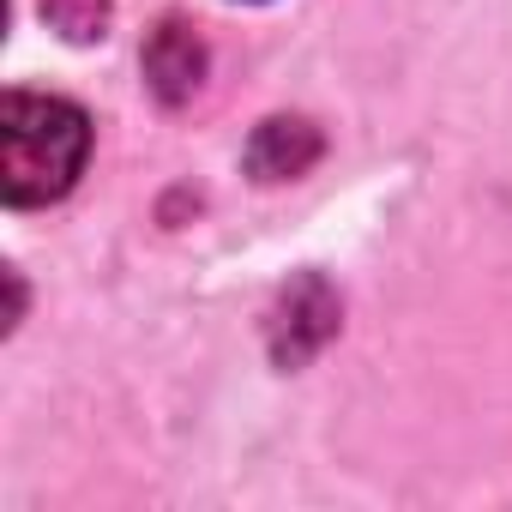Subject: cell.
<instances>
[{
	"label": "cell",
	"mask_w": 512,
	"mask_h": 512,
	"mask_svg": "<svg viewBox=\"0 0 512 512\" xmlns=\"http://www.w3.org/2000/svg\"><path fill=\"white\" fill-rule=\"evenodd\" d=\"M91 157V121L67 97L13 91L0 109V187L13 205H49L73 193Z\"/></svg>",
	"instance_id": "1"
},
{
	"label": "cell",
	"mask_w": 512,
	"mask_h": 512,
	"mask_svg": "<svg viewBox=\"0 0 512 512\" xmlns=\"http://www.w3.org/2000/svg\"><path fill=\"white\" fill-rule=\"evenodd\" d=\"M145 79H151L157 103H169V109L199 91V79H205V43H199V31L187 19H163L151 31V43H145Z\"/></svg>",
	"instance_id": "2"
},
{
	"label": "cell",
	"mask_w": 512,
	"mask_h": 512,
	"mask_svg": "<svg viewBox=\"0 0 512 512\" xmlns=\"http://www.w3.org/2000/svg\"><path fill=\"white\" fill-rule=\"evenodd\" d=\"M338 332V302L320 278H302L290 296H284V320H278V362H302L314 356L326 338Z\"/></svg>",
	"instance_id": "3"
},
{
	"label": "cell",
	"mask_w": 512,
	"mask_h": 512,
	"mask_svg": "<svg viewBox=\"0 0 512 512\" xmlns=\"http://www.w3.org/2000/svg\"><path fill=\"white\" fill-rule=\"evenodd\" d=\"M314 157H320V133H314V121H296V115L266 121L247 145V163L260 181H290V175L314 169Z\"/></svg>",
	"instance_id": "4"
},
{
	"label": "cell",
	"mask_w": 512,
	"mask_h": 512,
	"mask_svg": "<svg viewBox=\"0 0 512 512\" xmlns=\"http://www.w3.org/2000/svg\"><path fill=\"white\" fill-rule=\"evenodd\" d=\"M109 0H43V19L67 37V43H97L109 31Z\"/></svg>",
	"instance_id": "5"
}]
</instances>
